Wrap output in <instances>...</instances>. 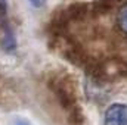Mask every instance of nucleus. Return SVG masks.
Returning <instances> with one entry per match:
<instances>
[{"label": "nucleus", "mask_w": 127, "mask_h": 125, "mask_svg": "<svg viewBox=\"0 0 127 125\" xmlns=\"http://www.w3.org/2000/svg\"><path fill=\"white\" fill-rule=\"evenodd\" d=\"M103 125H127L126 103H111L103 113Z\"/></svg>", "instance_id": "obj_1"}, {"label": "nucleus", "mask_w": 127, "mask_h": 125, "mask_svg": "<svg viewBox=\"0 0 127 125\" xmlns=\"http://www.w3.org/2000/svg\"><path fill=\"white\" fill-rule=\"evenodd\" d=\"M115 25L118 28V31L123 35L127 37V1H124L123 4H120L117 15H115Z\"/></svg>", "instance_id": "obj_2"}, {"label": "nucleus", "mask_w": 127, "mask_h": 125, "mask_svg": "<svg viewBox=\"0 0 127 125\" xmlns=\"http://www.w3.org/2000/svg\"><path fill=\"white\" fill-rule=\"evenodd\" d=\"M27 1L31 4L32 7H35V9L44 7V6H46V3H47V0H27Z\"/></svg>", "instance_id": "obj_3"}, {"label": "nucleus", "mask_w": 127, "mask_h": 125, "mask_svg": "<svg viewBox=\"0 0 127 125\" xmlns=\"http://www.w3.org/2000/svg\"><path fill=\"white\" fill-rule=\"evenodd\" d=\"M0 7L6 10V0H0Z\"/></svg>", "instance_id": "obj_4"}]
</instances>
